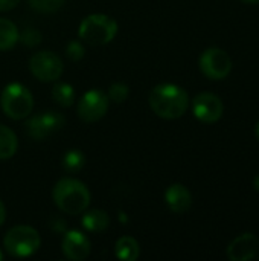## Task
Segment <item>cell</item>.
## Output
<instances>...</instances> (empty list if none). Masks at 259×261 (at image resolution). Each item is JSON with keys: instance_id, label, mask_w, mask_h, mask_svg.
I'll use <instances>...</instances> for the list:
<instances>
[{"instance_id": "cell-1", "label": "cell", "mask_w": 259, "mask_h": 261, "mask_svg": "<svg viewBox=\"0 0 259 261\" xmlns=\"http://www.w3.org/2000/svg\"><path fill=\"white\" fill-rule=\"evenodd\" d=\"M148 102L157 116L163 119H179L189 107V96L183 87L163 83L150 92Z\"/></svg>"}, {"instance_id": "cell-2", "label": "cell", "mask_w": 259, "mask_h": 261, "mask_svg": "<svg viewBox=\"0 0 259 261\" xmlns=\"http://www.w3.org/2000/svg\"><path fill=\"white\" fill-rule=\"evenodd\" d=\"M55 205L67 214H79L87 210L90 205V191L89 188L72 177H64L56 182L52 191Z\"/></svg>"}, {"instance_id": "cell-3", "label": "cell", "mask_w": 259, "mask_h": 261, "mask_svg": "<svg viewBox=\"0 0 259 261\" xmlns=\"http://www.w3.org/2000/svg\"><path fill=\"white\" fill-rule=\"evenodd\" d=\"M79 38L90 46L110 43L118 34V23L105 14L87 15L79 24Z\"/></svg>"}, {"instance_id": "cell-4", "label": "cell", "mask_w": 259, "mask_h": 261, "mask_svg": "<svg viewBox=\"0 0 259 261\" xmlns=\"http://www.w3.org/2000/svg\"><path fill=\"white\" fill-rule=\"evenodd\" d=\"M0 106L8 118L23 119L31 115L34 98L26 86L20 83H11L3 89L0 95Z\"/></svg>"}, {"instance_id": "cell-5", "label": "cell", "mask_w": 259, "mask_h": 261, "mask_svg": "<svg viewBox=\"0 0 259 261\" xmlns=\"http://www.w3.org/2000/svg\"><path fill=\"white\" fill-rule=\"evenodd\" d=\"M5 249L12 257H31L40 248V234L31 226L20 225L11 228L5 236Z\"/></svg>"}, {"instance_id": "cell-6", "label": "cell", "mask_w": 259, "mask_h": 261, "mask_svg": "<svg viewBox=\"0 0 259 261\" xmlns=\"http://www.w3.org/2000/svg\"><path fill=\"white\" fill-rule=\"evenodd\" d=\"M202 73L209 80H224L232 70V60L229 54L220 47H209L200 55L198 61Z\"/></svg>"}, {"instance_id": "cell-7", "label": "cell", "mask_w": 259, "mask_h": 261, "mask_svg": "<svg viewBox=\"0 0 259 261\" xmlns=\"http://www.w3.org/2000/svg\"><path fill=\"white\" fill-rule=\"evenodd\" d=\"M29 69L40 81H56L63 73V61L55 52L41 50L31 57Z\"/></svg>"}, {"instance_id": "cell-8", "label": "cell", "mask_w": 259, "mask_h": 261, "mask_svg": "<svg viewBox=\"0 0 259 261\" xmlns=\"http://www.w3.org/2000/svg\"><path fill=\"white\" fill-rule=\"evenodd\" d=\"M108 96L99 90L92 89L82 95L78 102V115L84 122H96L102 119L108 110Z\"/></svg>"}, {"instance_id": "cell-9", "label": "cell", "mask_w": 259, "mask_h": 261, "mask_svg": "<svg viewBox=\"0 0 259 261\" xmlns=\"http://www.w3.org/2000/svg\"><path fill=\"white\" fill-rule=\"evenodd\" d=\"M223 112H224L223 101L215 93L202 92L192 101L194 116L205 124H214L220 121V118L223 116Z\"/></svg>"}, {"instance_id": "cell-10", "label": "cell", "mask_w": 259, "mask_h": 261, "mask_svg": "<svg viewBox=\"0 0 259 261\" xmlns=\"http://www.w3.org/2000/svg\"><path fill=\"white\" fill-rule=\"evenodd\" d=\"M63 125H64V116L61 113L44 112L37 116H32L26 122V132L32 139L41 141L46 139L49 135L58 132Z\"/></svg>"}, {"instance_id": "cell-11", "label": "cell", "mask_w": 259, "mask_h": 261, "mask_svg": "<svg viewBox=\"0 0 259 261\" xmlns=\"http://www.w3.org/2000/svg\"><path fill=\"white\" fill-rule=\"evenodd\" d=\"M259 255V240L255 234H241L227 246V257L232 261H249Z\"/></svg>"}, {"instance_id": "cell-12", "label": "cell", "mask_w": 259, "mask_h": 261, "mask_svg": "<svg viewBox=\"0 0 259 261\" xmlns=\"http://www.w3.org/2000/svg\"><path fill=\"white\" fill-rule=\"evenodd\" d=\"M61 251L66 258L73 261L85 260L90 254V242L79 231H69L61 242Z\"/></svg>"}, {"instance_id": "cell-13", "label": "cell", "mask_w": 259, "mask_h": 261, "mask_svg": "<svg viewBox=\"0 0 259 261\" xmlns=\"http://www.w3.org/2000/svg\"><path fill=\"white\" fill-rule=\"evenodd\" d=\"M165 202H166L168 208L172 213L183 214L192 205V194H191V191L185 185L174 184V185H171L166 190V193H165Z\"/></svg>"}, {"instance_id": "cell-14", "label": "cell", "mask_w": 259, "mask_h": 261, "mask_svg": "<svg viewBox=\"0 0 259 261\" xmlns=\"http://www.w3.org/2000/svg\"><path fill=\"white\" fill-rule=\"evenodd\" d=\"M110 217L102 210H92L82 216V226L90 232H102L108 228Z\"/></svg>"}, {"instance_id": "cell-15", "label": "cell", "mask_w": 259, "mask_h": 261, "mask_svg": "<svg viewBox=\"0 0 259 261\" xmlns=\"http://www.w3.org/2000/svg\"><path fill=\"white\" fill-rule=\"evenodd\" d=\"M139 252H140V248H139V243L133 239V237H121L118 242H116V246H114V254L119 260L124 261H134L137 260L139 257Z\"/></svg>"}, {"instance_id": "cell-16", "label": "cell", "mask_w": 259, "mask_h": 261, "mask_svg": "<svg viewBox=\"0 0 259 261\" xmlns=\"http://www.w3.org/2000/svg\"><path fill=\"white\" fill-rule=\"evenodd\" d=\"M18 29L11 20L0 18V50L12 49L18 41Z\"/></svg>"}, {"instance_id": "cell-17", "label": "cell", "mask_w": 259, "mask_h": 261, "mask_svg": "<svg viewBox=\"0 0 259 261\" xmlns=\"http://www.w3.org/2000/svg\"><path fill=\"white\" fill-rule=\"evenodd\" d=\"M18 147V141L15 133L6 127V125H0V159H9L15 154Z\"/></svg>"}, {"instance_id": "cell-18", "label": "cell", "mask_w": 259, "mask_h": 261, "mask_svg": "<svg viewBox=\"0 0 259 261\" xmlns=\"http://www.w3.org/2000/svg\"><path fill=\"white\" fill-rule=\"evenodd\" d=\"M61 165H63V168H64L66 173H70V174L79 173L84 168V165H85V156L79 150H69L63 156Z\"/></svg>"}, {"instance_id": "cell-19", "label": "cell", "mask_w": 259, "mask_h": 261, "mask_svg": "<svg viewBox=\"0 0 259 261\" xmlns=\"http://www.w3.org/2000/svg\"><path fill=\"white\" fill-rule=\"evenodd\" d=\"M52 98L63 107H70L75 101V89L67 83H56L52 87Z\"/></svg>"}, {"instance_id": "cell-20", "label": "cell", "mask_w": 259, "mask_h": 261, "mask_svg": "<svg viewBox=\"0 0 259 261\" xmlns=\"http://www.w3.org/2000/svg\"><path fill=\"white\" fill-rule=\"evenodd\" d=\"M64 0H29V5L38 12H55L63 6Z\"/></svg>"}, {"instance_id": "cell-21", "label": "cell", "mask_w": 259, "mask_h": 261, "mask_svg": "<svg viewBox=\"0 0 259 261\" xmlns=\"http://www.w3.org/2000/svg\"><path fill=\"white\" fill-rule=\"evenodd\" d=\"M128 93H130V90H128V86L127 84H124V83H114V84L110 86L107 96L113 102L121 104V102H124L128 98Z\"/></svg>"}, {"instance_id": "cell-22", "label": "cell", "mask_w": 259, "mask_h": 261, "mask_svg": "<svg viewBox=\"0 0 259 261\" xmlns=\"http://www.w3.org/2000/svg\"><path fill=\"white\" fill-rule=\"evenodd\" d=\"M18 40L27 47H34L41 43V34L34 28H27L18 35Z\"/></svg>"}, {"instance_id": "cell-23", "label": "cell", "mask_w": 259, "mask_h": 261, "mask_svg": "<svg viewBox=\"0 0 259 261\" xmlns=\"http://www.w3.org/2000/svg\"><path fill=\"white\" fill-rule=\"evenodd\" d=\"M66 55L72 61H79L84 57V46L79 41H70L66 47Z\"/></svg>"}, {"instance_id": "cell-24", "label": "cell", "mask_w": 259, "mask_h": 261, "mask_svg": "<svg viewBox=\"0 0 259 261\" xmlns=\"http://www.w3.org/2000/svg\"><path fill=\"white\" fill-rule=\"evenodd\" d=\"M18 3H20V0H0V11H11Z\"/></svg>"}, {"instance_id": "cell-25", "label": "cell", "mask_w": 259, "mask_h": 261, "mask_svg": "<svg viewBox=\"0 0 259 261\" xmlns=\"http://www.w3.org/2000/svg\"><path fill=\"white\" fill-rule=\"evenodd\" d=\"M5 219H6V210H5V205H3L2 200H0V226L3 225Z\"/></svg>"}, {"instance_id": "cell-26", "label": "cell", "mask_w": 259, "mask_h": 261, "mask_svg": "<svg viewBox=\"0 0 259 261\" xmlns=\"http://www.w3.org/2000/svg\"><path fill=\"white\" fill-rule=\"evenodd\" d=\"M253 187H255V190L259 193V174L253 179Z\"/></svg>"}, {"instance_id": "cell-27", "label": "cell", "mask_w": 259, "mask_h": 261, "mask_svg": "<svg viewBox=\"0 0 259 261\" xmlns=\"http://www.w3.org/2000/svg\"><path fill=\"white\" fill-rule=\"evenodd\" d=\"M241 2L249 3V5H256V3H259V0H241Z\"/></svg>"}, {"instance_id": "cell-28", "label": "cell", "mask_w": 259, "mask_h": 261, "mask_svg": "<svg viewBox=\"0 0 259 261\" xmlns=\"http://www.w3.org/2000/svg\"><path fill=\"white\" fill-rule=\"evenodd\" d=\"M255 132H256V138L259 139V122L256 124V130H255Z\"/></svg>"}, {"instance_id": "cell-29", "label": "cell", "mask_w": 259, "mask_h": 261, "mask_svg": "<svg viewBox=\"0 0 259 261\" xmlns=\"http://www.w3.org/2000/svg\"><path fill=\"white\" fill-rule=\"evenodd\" d=\"M0 260H3V254H2V251H0Z\"/></svg>"}]
</instances>
